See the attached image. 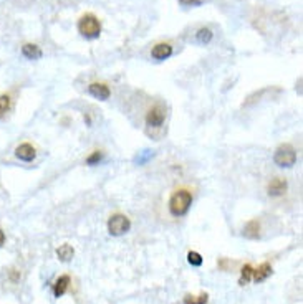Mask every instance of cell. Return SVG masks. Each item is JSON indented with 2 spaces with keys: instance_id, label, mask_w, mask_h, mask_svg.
<instances>
[{
  "instance_id": "1",
  "label": "cell",
  "mask_w": 303,
  "mask_h": 304,
  "mask_svg": "<svg viewBox=\"0 0 303 304\" xmlns=\"http://www.w3.org/2000/svg\"><path fill=\"white\" fill-rule=\"evenodd\" d=\"M191 205H193V194L188 189L176 190L168 202V209L174 217H184L189 212Z\"/></svg>"
},
{
  "instance_id": "2",
  "label": "cell",
  "mask_w": 303,
  "mask_h": 304,
  "mask_svg": "<svg viewBox=\"0 0 303 304\" xmlns=\"http://www.w3.org/2000/svg\"><path fill=\"white\" fill-rule=\"evenodd\" d=\"M78 32L83 35L85 38H98L101 33V22L97 15L85 13L82 18L78 20Z\"/></svg>"
},
{
  "instance_id": "3",
  "label": "cell",
  "mask_w": 303,
  "mask_h": 304,
  "mask_svg": "<svg viewBox=\"0 0 303 304\" xmlns=\"http://www.w3.org/2000/svg\"><path fill=\"white\" fill-rule=\"evenodd\" d=\"M274 162L279 167H292L297 162V151L292 144H280L274 152Z\"/></svg>"
},
{
  "instance_id": "4",
  "label": "cell",
  "mask_w": 303,
  "mask_h": 304,
  "mask_svg": "<svg viewBox=\"0 0 303 304\" xmlns=\"http://www.w3.org/2000/svg\"><path fill=\"white\" fill-rule=\"evenodd\" d=\"M131 228V220L128 219L126 215L123 214H114L109 217L108 220V231L111 233L113 236H121L124 235Z\"/></svg>"
},
{
  "instance_id": "5",
  "label": "cell",
  "mask_w": 303,
  "mask_h": 304,
  "mask_svg": "<svg viewBox=\"0 0 303 304\" xmlns=\"http://www.w3.org/2000/svg\"><path fill=\"white\" fill-rule=\"evenodd\" d=\"M166 119V109L163 104H154L148 113H146V124L149 128H161Z\"/></svg>"
},
{
  "instance_id": "6",
  "label": "cell",
  "mask_w": 303,
  "mask_h": 304,
  "mask_svg": "<svg viewBox=\"0 0 303 304\" xmlns=\"http://www.w3.org/2000/svg\"><path fill=\"white\" fill-rule=\"evenodd\" d=\"M289 189V184H287V180L284 177H274L269 185H267V192H269L270 197H282Z\"/></svg>"
},
{
  "instance_id": "7",
  "label": "cell",
  "mask_w": 303,
  "mask_h": 304,
  "mask_svg": "<svg viewBox=\"0 0 303 304\" xmlns=\"http://www.w3.org/2000/svg\"><path fill=\"white\" fill-rule=\"evenodd\" d=\"M88 93L100 101H106V99H109L111 89L108 88V84H104V83H92L88 86Z\"/></svg>"
},
{
  "instance_id": "8",
  "label": "cell",
  "mask_w": 303,
  "mask_h": 304,
  "mask_svg": "<svg viewBox=\"0 0 303 304\" xmlns=\"http://www.w3.org/2000/svg\"><path fill=\"white\" fill-rule=\"evenodd\" d=\"M15 155H17L18 159L23 160V162H32L35 159V155H37V151H35V148L32 144L23 143V144H20L17 149H15Z\"/></svg>"
},
{
  "instance_id": "9",
  "label": "cell",
  "mask_w": 303,
  "mask_h": 304,
  "mask_svg": "<svg viewBox=\"0 0 303 304\" xmlns=\"http://www.w3.org/2000/svg\"><path fill=\"white\" fill-rule=\"evenodd\" d=\"M171 55H173V47L169 43H158L151 50V57L158 60V62H163V60L169 58Z\"/></svg>"
},
{
  "instance_id": "10",
  "label": "cell",
  "mask_w": 303,
  "mask_h": 304,
  "mask_svg": "<svg viewBox=\"0 0 303 304\" xmlns=\"http://www.w3.org/2000/svg\"><path fill=\"white\" fill-rule=\"evenodd\" d=\"M272 275V266L269 261L262 263V265H259V268H255L254 273H252V280H254L255 283H262L265 281L267 278H269Z\"/></svg>"
},
{
  "instance_id": "11",
  "label": "cell",
  "mask_w": 303,
  "mask_h": 304,
  "mask_svg": "<svg viewBox=\"0 0 303 304\" xmlns=\"http://www.w3.org/2000/svg\"><path fill=\"white\" fill-rule=\"evenodd\" d=\"M70 283H72V278H70L68 275H62V276H60L58 280L55 281V285H53V295H55V298L63 296L65 293H67V290H68Z\"/></svg>"
},
{
  "instance_id": "12",
  "label": "cell",
  "mask_w": 303,
  "mask_h": 304,
  "mask_svg": "<svg viewBox=\"0 0 303 304\" xmlns=\"http://www.w3.org/2000/svg\"><path fill=\"white\" fill-rule=\"evenodd\" d=\"M244 236L250 238V240H257L260 236V222L259 220L247 222L244 227Z\"/></svg>"
},
{
  "instance_id": "13",
  "label": "cell",
  "mask_w": 303,
  "mask_h": 304,
  "mask_svg": "<svg viewBox=\"0 0 303 304\" xmlns=\"http://www.w3.org/2000/svg\"><path fill=\"white\" fill-rule=\"evenodd\" d=\"M22 55L28 60H38V58H42L43 53H42V50H40V47H37V45L25 43L22 47Z\"/></svg>"
},
{
  "instance_id": "14",
  "label": "cell",
  "mask_w": 303,
  "mask_h": 304,
  "mask_svg": "<svg viewBox=\"0 0 303 304\" xmlns=\"http://www.w3.org/2000/svg\"><path fill=\"white\" fill-rule=\"evenodd\" d=\"M73 255H75V250H73L72 245H62L60 248H57V256H58V260L63 261V263H67V261L72 260Z\"/></svg>"
},
{
  "instance_id": "15",
  "label": "cell",
  "mask_w": 303,
  "mask_h": 304,
  "mask_svg": "<svg viewBox=\"0 0 303 304\" xmlns=\"http://www.w3.org/2000/svg\"><path fill=\"white\" fill-rule=\"evenodd\" d=\"M212 37H214V33H212V30L209 27H202L198 30V33H196V40H198L199 43H209Z\"/></svg>"
},
{
  "instance_id": "16",
  "label": "cell",
  "mask_w": 303,
  "mask_h": 304,
  "mask_svg": "<svg viewBox=\"0 0 303 304\" xmlns=\"http://www.w3.org/2000/svg\"><path fill=\"white\" fill-rule=\"evenodd\" d=\"M10 109H12V98L10 94H2L0 96V119L5 118Z\"/></svg>"
},
{
  "instance_id": "17",
  "label": "cell",
  "mask_w": 303,
  "mask_h": 304,
  "mask_svg": "<svg viewBox=\"0 0 303 304\" xmlns=\"http://www.w3.org/2000/svg\"><path fill=\"white\" fill-rule=\"evenodd\" d=\"M207 301H209V295L207 293H202L199 296H194V295L184 296V304H207Z\"/></svg>"
},
{
  "instance_id": "18",
  "label": "cell",
  "mask_w": 303,
  "mask_h": 304,
  "mask_svg": "<svg viewBox=\"0 0 303 304\" xmlns=\"http://www.w3.org/2000/svg\"><path fill=\"white\" fill-rule=\"evenodd\" d=\"M252 273H254V268H252L250 265H245V266H242V271H240V280L239 283L242 286L247 285L249 281H252Z\"/></svg>"
},
{
  "instance_id": "19",
  "label": "cell",
  "mask_w": 303,
  "mask_h": 304,
  "mask_svg": "<svg viewBox=\"0 0 303 304\" xmlns=\"http://www.w3.org/2000/svg\"><path fill=\"white\" fill-rule=\"evenodd\" d=\"M103 157H104V154L101 151H93L92 154L87 157V164L88 165H97V164H100L101 160H103Z\"/></svg>"
},
{
  "instance_id": "20",
  "label": "cell",
  "mask_w": 303,
  "mask_h": 304,
  "mask_svg": "<svg viewBox=\"0 0 303 304\" xmlns=\"http://www.w3.org/2000/svg\"><path fill=\"white\" fill-rule=\"evenodd\" d=\"M188 261H189V265H193V266H201L202 263H204V260H202V256L199 255L198 251H189L188 253Z\"/></svg>"
},
{
  "instance_id": "21",
  "label": "cell",
  "mask_w": 303,
  "mask_h": 304,
  "mask_svg": "<svg viewBox=\"0 0 303 304\" xmlns=\"http://www.w3.org/2000/svg\"><path fill=\"white\" fill-rule=\"evenodd\" d=\"M179 2L183 3V5H189V7H191V5L196 7V5H201L202 2H204V0H179Z\"/></svg>"
},
{
  "instance_id": "22",
  "label": "cell",
  "mask_w": 303,
  "mask_h": 304,
  "mask_svg": "<svg viewBox=\"0 0 303 304\" xmlns=\"http://www.w3.org/2000/svg\"><path fill=\"white\" fill-rule=\"evenodd\" d=\"M5 243V233L2 231V228H0V246H2Z\"/></svg>"
}]
</instances>
